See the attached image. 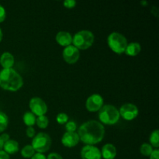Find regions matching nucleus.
<instances>
[{
    "label": "nucleus",
    "mask_w": 159,
    "mask_h": 159,
    "mask_svg": "<svg viewBox=\"0 0 159 159\" xmlns=\"http://www.w3.org/2000/svg\"><path fill=\"white\" fill-rule=\"evenodd\" d=\"M79 140L86 145H95L102 141L105 135V128L97 120H89L79 128Z\"/></svg>",
    "instance_id": "obj_1"
},
{
    "label": "nucleus",
    "mask_w": 159,
    "mask_h": 159,
    "mask_svg": "<svg viewBox=\"0 0 159 159\" xmlns=\"http://www.w3.org/2000/svg\"><path fill=\"white\" fill-rule=\"evenodd\" d=\"M23 85V78L13 68L2 69L0 71V87L7 91L16 92Z\"/></svg>",
    "instance_id": "obj_2"
},
{
    "label": "nucleus",
    "mask_w": 159,
    "mask_h": 159,
    "mask_svg": "<svg viewBox=\"0 0 159 159\" xmlns=\"http://www.w3.org/2000/svg\"><path fill=\"white\" fill-rule=\"evenodd\" d=\"M99 119L102 124L114 125L120 120L119 110L113 105H103L99 110Z\"/></svg>",
    "instance_id": "obj_3"
},
{
    "label": "nucleus",
    "mask_w": 159,
    "mask_h": 159,
    "mask_svg": "<svg viewBox=\"0 0 159 159\" xmlns=\"http://www.w3.org/2000/svg\"><path fill=\"white\" fill-rule=\"evenodd\" d=\"M95 37L89 30H81L72 37L73 46L79 50H87L93 44Z\"/></svg>",
    "instance_id": "obj_4"
},
{
    "label": "nucleus",
    "mask_w": 159,
    "mask_h": 159,
    "mask_svg": "<svg viewBox=\"0 0 159 159\" xmlns=\"http://www.w3.org/2000/svg\"><path fill=\"white\" fill-rule=\"evenodd\" d=\"M107 43L110 49L118 54L124 53L126 48L128 44L126 37L118 32H113L108 36Z\"/></svg>",
    "instance_id": "obj_5"
},
{
    "label": "nucleus",
    "mask_w": 159,
    "mask_h": 159,
    "mask_svg": "<svg viewBox=\"0 0 159 159\" xmlns=\"http://www.w3.org/2000/svg\"><path fill=\"white\" fill-rule=\"evenodd\" d=\"M31 146L37 153H44L50 149L51 146V139L46 133H39L33 138Z\"/></svg>",
    "instance_id": "obj_6"
},
{
    "label": "nucleus",
    "mask_w": 159,
    "mask_h": 159,
    "mask_svg": "<svg viewBox=\"0 0 159 159\" xmlns=\"http://www.w3.org/2000/svg\"><path fill=\"white\" fill-rule=\"evenodd\" d=\"M29 107L31 113L37 116H43L48 112V106L46 102L40 97L32 98L29 102Z\"/></svg>",
    "instance_id": "obj_7"
},
{
    "label": "nucleus",
    "mask_w": 159,
    "mask_h": 159,
    "mask_svg": "<svg viewBox=\"0 0 159 159\" xmlns=\"http://www.w3.org/2000/svg\"><path fill=\"white\" fill-rule=\"evenodd\" d=\"M120 116L125 120L131 121L138 116V108L133 103H125L120 107L119 110Z\"/></svg>",
    "instance_id": "obj_8"
},
{
    "label": "nucleus",
    "mask_w": 159,
    "mask_h": 159,
    "mask_svg": "<svg viewBox=\"0 0 159 159\" xmlns=\"http://www.w3.org/2000/svg\"><path fill=\"white\" fill-rule=\"evenodd\" d=\"M103 98L99 94L95 93L91 95L87 99L85 102V107L89 112H97L100 110L103 106Z\"/></svg>",
    "instance_id": "obj_9"
},
{
    "label": "nucleus",
    "mask_w": 159,
    "mask_h": 159,
    "mask_svg": "<svg viewBox=\"0 0 159 159\" xmlns=\"http://www.w3.org/2000/svg\"><path fill=\"white\" fill-rule=\"evenodd\" d=\"M62 55H63V58L66 63L73 65L79 61V57H80V52H79V50L77 49L75 46L69 45V46L65 48Z\"/></svg>",
    "instance_id": "obj_10"
},
{
    "label": "nucleus",
    "mask_w": 159,
    "mask_h": 159,
    "mask_svg": "<svg viewBox=\"0 0 159 159\" xmlns=\"http://www.w3.org/2000/svg\"><path fill=\"white\" fill-rule=\"evenodd\" d=\"M82 159H101V152L94 145H85L81 151Z\"/></svg>",
    "instance_id": "obj_11"
},
{
    "label": "nucleus",
    "mask_w": 159,
    "mask_h": 159,
    "mask_svg": "<svg viewBox=\"0 0 159 159\" xmlns=\"http://www.w3.org/2000/svg\"><path fill=\"white\" fill-rule=\"evenodd\" d=\"M79 137L76 132H65L61 138V143L65 147L73 148L79 142Z\"/></svg>",
    "instance_id": "obj_12"
},
{
    "label": "nucleus",
    "mask_w": 159,
    "mask_h": 159,
    "mask_svg": "<svg viewBox=\"0 0 159 159\" xmlns=\"http://www.w3.org/2000/svg\"><path fill=\"white\" fill-rule=\"evenodd\" d=\"M56 41L59 45L62 47H66L71 45L72 43V36L67 31H60L56 35Z\"/></svg>",
    "instance_id": "obj_13"
},
{
    "label": "nucleus",
    "mask_w": 159,
    "mask_h": 159,
    "mask_svg": "<svg viewBox=\"0 0 159 159\" xmlns=\"http://www.w3.org/2000/svg\"><path fill=\"white\" fill-rule=\"evenodd\" d=\"M101 155L104 159H114L116 156V147L112 144H106L102 148Z\"/></svg>",
    "instance_id": "obj_14"
},
{
    "label": "nucleus",
    "mask_w": 159,
    "mask_h": 159,
    "mask_svg": "<svg viewBox=\"0 0 159 159\" xmlns=\"http://www.w3.org/2000/svg\"><path fill=\"white\" fill-rule=\"evenodd\" d=\"M15 62L13 55L9 52H5L2 54L0 57V64L3 69H7V68H12Z\"/></svg>",
    "instance_id": "obj_15"
},
{
    "label": "nucleus",
    "mask_w": 159,
    "mask_h": 159,
    "mask_svg": "<svg viewBox=\"0 0 159 159\" xmlns=\"http://www.w3.org/2000/svg\"><path fill=\"white\" fill-rule=\"evenodd\" d=\"M141 51V46L139 43L138 42H131L127 44V48H126L125 53L127 55L130 56V57H134L137 56Z\"/></svg>",
    "instance_id": "obj_16"
},
{
    "label": "nucleus",
    "mask_w": 159,
    "mask_h": 159,
    "mask_svg": "<svg viewBox=\"0 0 159 159\" xmlns=\"http://www.w3.org/2000/svg\"><path fill=\"white\" fill-rule=\"evenodd\" d=\"M4 152L8 155H13L19 151V144L15 140H10L4 143L3 145Z\"/></svg>",
    "instance_id": "obj_17"
},
{
    "label": "nucleus",
    "mask_w": 159,
    "mask_h": 159,
    "mask_svg": "<svg viewBox=\"0 0 159 159\" xmlns=\"http://www.w3.org/2000/svg\"><path fill=\"white\" fill-rule=\"evenodd\" d=\"M36 119H37V117H36L35 115L29 111L26 112L23 116V122L27 127H34L36 124Z\"/></svg>",
    "instance_id": "obj_18"
},
{
    "label": "nucleus",
    "mask_w": 159,
    "mask_h": 159,
    "mask_svg": "<svg viewBox=\"0 0 159 159\" xmlns=\"http://www.w3.org/2000/svg\"><path fill=\"white\" fill-rule=\"evenodd\" d=\"M149 141H150L151 145L152 147L155 148H158L159 147V130H155L154 131L152 132L150 135V138H149Z\"/></svg>",
    "instance_id": "obj_19"
},
{
    "label": "nucleus",
    "mask_w": 159,
    "mask_h": 159,
    "mask_svg": "<svg viewBox=\"0 0 159 159\" xmlns=\"http://www.w3.org/2000/svg\"><path fill=\"white\" fill-rule=\"evenodd\" d=\"M35 154V151L31 145H26L21 150V155L25 158H31Z\"/></svg>",
    "instance_id": "obj_20"
},
{
    "label": "nucleus",
    "mask_w": 159,
    "mask_h": 159,
    "mask_svg": "<svg viewBox=\"0 0 159 159\" xmlns=\"http://www.w3.org/2000/svg\"><path fill=\"white\" fill-rule=\"evenodd\" d=\"M36 124H37L39 128L45 129L48 127V124H49V120L45 115L38 116L36 119Z\"/></svg>",
    "instance_id": "obj_21"
},
{
    "label": "nucleus",
    "mask_w": 159,
    "mask_h": 159,
    "mask_svg": "<svg viewBox=\"0 0 159 159\" xmlns=\"http://www.w3.org/2000/svg\"><path fill=\"white\" fill-rule=\"evenodd\" d=\"M140 152L144 156H150L151 154L153 152V147L150 144L144 143L141 144V148H140Z\"/></svg>",
    "instance_id": "obj_22"
},
{
    "label": "nucleus",
    "mask_w": 159,
    "mask_h": 159,
    "mask_svg": "<svg viewBox=\"0 0 159 159\" xmlns=\"http://www.w3.org/2000/svg\"><path fill=\"white\" fill-rule=\"evenodd\" d=\"M9 124V119L6 113L0 112V133L4 131L8 127Z\"/></svg>",
    "instance_id": "obj_23"
},
{
    "label": "nucleus",
    "mask_w": 159,
    "mask_h": 159,
    "mask_svg": "<svg viewBox=\"0 0 159 159\" xmlns=\"http://www.w3.org/2000/svg\"><path fill=\"white\" fill-rule=\"evenodd\" d=\"M56 120L59 124H65L68 121V116L65 113H60L57 114Z\"/></svg>",
    "instance_id": "obj_24"
},
{
    "label": "nucleus",
    "mask_w": 159,
    "mask_h": 159,
    "mask_svg": "<svg viewBox=\"0 0 159 159\" xmlns=\"http://www.w3.org/2000/svg\"><path fill=\"white\" fill-rule=\"evenodd\" d=\"M65 128L68 132H75V130H77L76 123L74 121H68L65 125Z\"/></svg>",
    "instance_id": "obj_25"
},
{
    "label": "nucleus",
    "mask_w": 159,
    "mask_h": 159,
    "mask_svg": "<svg viewBox=\"0 0 159 159\" xmlns=\"http://www.w3.org/2000/svg\"><path fill=\"white\" fill-rule=\"evenodd\" d=\"M76 4H77V2L75 0H65L63 2L64 6L67 9H73V8L75 7Z\"/></svg>",
    "instance_id": "obj_26"
},
{
    "label": "nucleus",
    "mask_w": 159,
    "mask_h": 159,
    "mask_svg": "<svg viewBox=\"0 0 159 159\" xmlns=\"http://www.w3.org/2000/svg\"><path fill=\"white\" fill-rule=\"evenodd\" d=\"M26 136L30 138H33L35 136V130L33 127H28L26 130Z\"/></svg>",
    "instance_id": "obj_27"
},
{
    "label": "nucleus",
    "mask_w": 159,
    "mask_h": 159,
    "mask_svg": "<svg viewBox=\"0 0 159 159\" xmlns=\"http://www.w3.org/2000/svg\"><path fill=\"white\" fill-rule=\"evenodd\" d=\"M6 9H4L2 5H0V23H2L5 20H6Z\"/></svg>",
    "instance_id": "obj_28"
},
{
    "label": "nucleus",
    "mask_w": 159,
    "mask_h": 159,
    "mask_svg": "<svg viewBox=\"0 0 159 159\" xmlns=\"http://www.w3.org/2000/svg\"><path fill=\"white\" fill-rule=\"evenodd\" d=\"M47 159H63V158H62L61 155H60L59 154L55 153V152H53V153H51L48 155Z\"/></svg>",
    "instance_id": "obj_29"
},
{
    "label": "nucleus",
    "mask_w": 159,
    "mask_h": 159,
    "mask_svg": "<svg viewBox=\"0 0 159 159\" xmlns=\"http://www.w3.org/2000/svg\"><path fill=\"white\" fill-rule=\"evenodd\" d=\"M150 159H159V151L158 149L153 150L150 155Z\"/></svg>",
    "instance_id": "obj_30"
},
{
    "label": "nucleus",
    "mask_w": 159,
    "mask_h": 159,
    "mask_svg": "<svg viewBox=\"0 0 159 159\" xmlns=\"http://www.w3.org/2000/svg\"><path fill=\"white\" fill-rule=\"evenodd\" d=\"M31 159H47V157L43 154L41 153H36L33 155Z\"/></svg>",
    "instance_id": "obj_31"
},
{
    "label": "nucleus",
    "mask_w": 159,
    "mask_h": 159,
    "mask_svg": "<svg viewBox=\"0 0 159 159\" xmlns=\"http://www.w3.org/2000/svg\"><path fill=\"white\" fill-rule=\"evenodd\" d=\"M0 159H9V155L4 151H0Z\"/></svg>",
    "instance_id": "obj_32"
},
{
    "label": "nucleus",
    "mask_w": 159,
    "mask_h": 159,
    "mask_svg": "<svg viewBox=\"0 0 159 159\" xmlns=\"http://www.w3.org/2000/svg\"><path fill=\"white\" fill-rule=\"evenodd\" d=\"M0 137H1L2 140V141L4 143L6 142V141H8L9 140V135L8 134L4 133V134H2Z\"/></svg>",
    "instance_id": "obj_33"
},
{
    "label": "nucleus",
    "mask_w": 159,
    "mask_h": 159,
    "mask_svg": "<svg viewBox=\"0 0 159 159\" xmlns=\"http://www.w3.org/2000/svg\"><path fill=\"white\" fill-rule=\"evenodd\" d=\"M3 145H4V142H3L1 137H0V151H2V149L3 148Z\"/></svg>",
    "instance_id": "obj_34"
},
{
    "label": "nucleus",
    "mask_w": 159,
    "mask_h": 159,
    "mask_svg": "<svg viewBox=\"0 0 159 159\" xmlns=\"http://www.w3.org/2000/svg\"><path fill=\"white\" fill-rule=\"evenodd\" d=\"M2 37H3L2 31V29H1V28H0V42H1L2 40Z\"/></svg>",
    "instance_id": "obj_35"
},
{
    "label": "nucleus",
    "mask_w": 159,
    "mask_h": 159,
    "mask_svg": "<svg viewBox=\"0 0 159 159\" xmlns=\"http://www.w3.org/2000/svg\"><path fill=\"white\" fill-rule=\"evenodd\" d=\"M141 4H142L143 6H147V5H148V2H144V1H142V2H141Z\"/></svg>",
    "instance_id": "obj_36"
}]
</instances>
